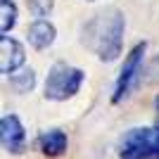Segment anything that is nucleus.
<instances>
[{
    "mask_svg": "<svg viewBox=\"0 0 159 159\" xmlns=\"http://www.w3.org/2000/svg\"><path fill=\"white\" fill-rule=\"evenodd\" d=\"M124 29H126L124 12L116 10V7H105V10L95 12L93 17L83 24L81 43L93 55H98V60L114 62L121 55Z\"/></svg>",
    "mask_w": 159,
    "mask_h": 159,
    "instance_id": "f257e3e1",
    "label": "nucleus"
},
{
    "mask_svg": "<svg viewBox=\"0 0 159 159\" xmlns=\"http://www.w3.org/2000/svg\"><path fill=\"white\" fill-rule=\"evenodd\" d=\"M81 86H83V71L81 69L66 64V62H55L45 79V98L62 102V100L74 98L81 90Z\"/></svg>",
    "mask_w": 159,
    "mask_h": 159,
    "instance_id": "f03ea898",
    "label": "nucleus"
},
{
    "mask_svg": "<svg viewBox=\"0 0 159 159\" xmlns=\"http://www.w3.org/2000/svg\"><path fill=\"white\" fill-rule=\"evenodd\" d=\"M121 159H157L159 157V126L131 128L121 140Z\"/></svg>",
    "mask_w": 159,
    "mask_h": 159,
    "instance_id": "7ed1b4c3",
    "label": "nucleus"
},
{
    "mask_svg": "<svg viewBox=\"0 0 159 159\" xmlns=\"http://www.w3.org/2000/svg\"><path fill=\"white\" fill-rule=\"evenodd\" d=\"M145 48H147L145 40L138 43V45L128 52V57L124 60V66H121V71H119L116 88H114V95H112V102H121V100H126L128 95H131V90L135 88L140 74H143V55H145Z\"/></svg>",
    "mask_w": 159,
    "mask_h": 159,
    "instance_id": "20e7f679",
    "label": "nucleus"
},
{
    "mask_svg": "<svg viewBox=\"0 0 159 159\" xmlns=\"http://www.w3.org/2000/svg\"><path fill=\"white\" fill-rule=\"evenodd\" d=\"M0 140L2 147L12 154H21L26 150V133L17 114H5L0 119Z\"/></svg>",
    "mask_w": 159,
    "mask_h": 159,
    "instance_id": "39448f33",
    "label": "nucleus"
},
{
    "mask_svg": "<svg viewBox=\"0 0 159 159\" xmlns=\"http://www.w3.org/2000/svg\"><path fill=\"white\" fill-rule=\"evenodd\" d=\"M24 64V48L19 40L2 36L0 38V71L5 76H12L19 66Z\"/></svg>",
    "mask_w": 159,
    "mask_h": 159,
    "instance_id": "423d86ee",
    "label": "nucleus"
},
{
    "mask_svg": "<svg viewBox=\"0 0 159 159\" xmlns=\"http://www.w3.org/2000/svg\"><path fill=\"white\" fill-rule=\"evenodd\" d=\"M26 36H29V43H31L36 50H45V48H50L55 43L57 31H55V26L50 24V21L36 19L31 26L26 29Z\"/></svg>",
    "mask_w": 159,
    "mask_h": 159,
    "instance_id": "0eeeda50",
    "label": "nucleus"
},
{
    "mask_svg": "<svg viewBox=\"0 0 159 159\" xmlns=\"http://www.w3.org/2000/svg\"><path fill=\"white\" fill-rule=\"evenodd\" d=\"M38 145H40V150H43V154H48V157H60V154H64L69 140H66L64 131L52 128V131H45L38 138Z\"/></svg>",
    "mask_w": 159,
    "mask_h": 159,
    "instance_id": "6e6552de",
    "label": "nucleus"
},
{
    "mask_svg": "<svg viewBox=\"0 0 159 159\" xmlns=\"http://www.w3.org/2000/svg\"><path fill=\"white\" fill-rule=\"evenodd\" d=\"M10 83L17 93H29L36 86V71L33 69H21V71H14L10 76Z\"/></svg>",
    "mask_w": 159,
    "mask_h": 159,
    "instance_id": "1a4fd4ad",
    "label": "nucleus"
},
{
    "mask_svg": "<svg viewBox=\"0 0 159 159\" xmlns=\"http://www.w3.org/2000/svg\"><path fill=\"white\" fill-rule=\"evenodd\" d=\"M14 24H17V7L12 2H0V31H12Z\"/></svg>",
    "mask_w": 159,
    "mask_h": 159,
    "instance_id": "9d476101",
    "label": "nucleus"
},
{
    "mask_svg": "<svg viewBox=\"0 0 159 159\" xmlns=\"http://www.w3.org/2000/svg\"><path fill=\"white\" fill-rule=\"evenodd\" d=\"M52 5H55L52 0H29V10L38 19H43V17H48V14L52 12Z\"/></svg>",
    "mask_w": 159,
    "mask_h": 159,
    "instance_id": "9b49d317",
    "label": "nucleus"
},
{
    "mask_svg": "<svg viewBox=\"0 0 159 159\" xmlns=\"http://www.w3.org/2000/svg\"><path fill=\"white\" fill-rule=\"evenodd\" d=\"M150 74H152V79H154V81H159V57L152 62V66H150Z\"/></svg>",
    "mask_w": 159,
    "mask_h": 159,
    "instance_id": "f8f14e48",
    "label": "nucleus"
},
{
    "mask_svg": "<svg viewBox=\"0 0 159 159\" xmlns=\"http://www.w3.org/2000/svg\"><path fill=\"white\" fill-rule=\"evenodd\" d=\"M157 112H159V100H157ZM157 124H159V116H157Z\"/></svg>",
    "mask_w": 159,
    "mask_h": 159,
    "instance_id": "ddd939ff",
    "label": "nucleus"
},
{
    "mask_svg": "<svg viewBox=\"0 0 159 159\" xmlns=\"http://www.w3.org/2000/svg\"><path fill=\"white\" fill-rule=\"evenodd\" d=\"M2 2H10V0H2Z\"/></svg>",
    "mask_w": 159,
    "mask_h": 159,
    "instance_id": "4468645a",
    "label": "nucleus"
}]
</instances>
